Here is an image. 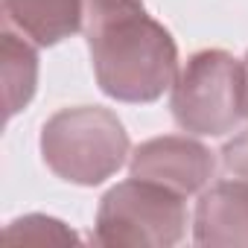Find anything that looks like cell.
<instances>
[{"mask_svg":"<svg viewBox=\"0 0 248 248\" xmlns=\"http://www.w3.org/2000/svg\"><path fill=\"white\" fill-rule=\"evenodd\" d=\"M3 24L38 47H53L82 30L85 0H3Z\"/></svg>","mask_w":248,"mask_h":248,"instance_id":"cell-7","label":"cell"},{"mask_svg":"<svg viewBox=\"0 0 248 248\" xmlns=\"http://www.w3.org/2000/svg\"><path fill=\"white\" fill-rule=\"evenodd\" d=\"M222 170L231 175V178H242L248 181V129L239 132L236 138H231L225 146H222Z\"/></svg>","mask_w":248,"mask_h":248,"instance_id":"cell-10","label":"cell"},{"mask_svg":"<svg viewBox=\"0 0 248 248\" xmlns=\"http://www.w3.org/2000/svg\"><path fill=\"white\" fill-rule=\"evenodd\" d=\"M41 158L47 170L76 187H96L120 172L132 140L120 117L102 105H70L41 126Z\"/></svg>","mask_w":248,"mask_h":248,"instance_id":"cell-2","label":"cell"},{"mask_svg":"<svg viewBox=\"0 0 248 248\" xmlns=\"http://www.w3.org/2000/svg\"><path fill=\"white\" fill-rule=\"evenodd\" d=\"M9 242H79V233L56 216L47 213H27L6 225Z\"/></svg>","mask_w":248,"mask_h":248,"instance_id":"cell-9","label":"cell"},{"mask_svg":"<svg viewBox=\"0 0 248 248\" xmlns=\"http://www.w3.org/2000/svg\"><path fill=\"white\" fill-rule=\"evenodd\" d=\"M170 111L178 129L193 138H222L245 114L242 62L225 50H199L178 70L170 91Z\"/></svg>","mask_w":248,"mask_h":248,"instance_id":"cell-3","label":"cell"},{"mask_svg":"<svg viewBox=\"0 0 248 248\" xmlns=\"http://www.w3.org/2000/svg\"><path fill=\"white\" fill-rule=\"evenodd\" d=\"M216 172L213 152L190 135H161L143 140L129 155V175L161 184L181 196L202 193Z\"/></svg>","mask_w":248,"mask_h":248,"instance_id":"cell-5","label":"cell"},{"mask_svg":"<svg viewBox=\"0 0 248 248\" xmlns=\"http://www.w3.org/2000/svg\"><path fill=\"white\" fill-rule=\"evenodd\" d=\"M187 222V196L132 175L99 199L93 242L108 248H170L184 239Z\"/></svg>","mask_w":248,"mask_h":248,"instance_id":"cell-4","label":"cell"},{"mask_svg":"<svg viewBox=\"0 0 248 248\" xmlns=\"http://www.w3.org/2000/svg\"><path fill=\"white\" fill-rule=\"evenodd\" d=\"M0 59H3V99L6 117L15 120L38 91V44L3 24L0 35Z\"/></svg>","mask_w":248,"mask_h":248,"instance_id":"cell-8","label":"cell"},{"mask_svg":"<svg viewBox=\"0 0 248 248\" xmlns=\"http://www.w3.org/2000/svg\"><path fill=\"white\" fill-rule=\"evenodd\" d=\"M82 32L105 96L146 105L172 91L181 70L178 47L143 0H85Z\"/></svg>","mask_w":248,"mask_h":248,"instance_id":"cell-1","label":"cell"},{"mask_svg":"<svg viewBox=\"0 0 248 248\" xmlns=\"http://www.w3.org/2000/svg\"><path fill=\"white\" fill-rule=\"evenodd\" d=\"M242 73H245V114H248V53L242 59Z\"/></svg>","mask_w":248,"mask_h":248,"instance_id":"cell-11","label":"cell"},{"mask_svg":"<svg viewBox=\"0 0 248 248\" xmlns=\"http://www.w3.org/2000/svg\"><path fill=\"white\" fill-rule=\"evenodd\" d=\"M196 245H248V181L225 178L202 190L193 213Z\"/></svg>","mask_w":248,"mask_h":248,"instance_id":"cell-6","label":"cell"}]
</instances>
